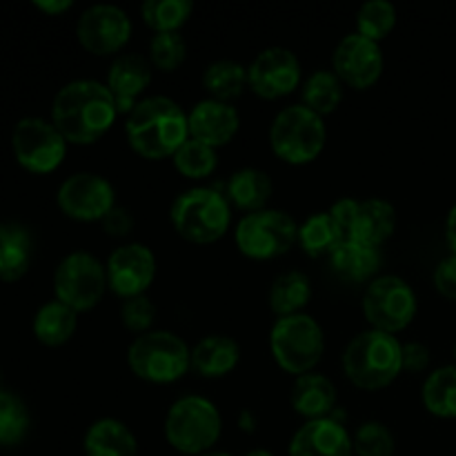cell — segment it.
<instances>
[{
	"instance_id": "836d02e7",
	"label": "cell",
	"mask_w": 456,
	"mask_h": 456,
	"mask_svg": "<svg viewBox=\"0 0 456 456\" xmlns=\"http://www.w3.org/2000/svg\"><path fill=\"white\" fill-rule=\"evenodd\" d=\"M191 12L190 0H147L141 7L142 20L154 34H174L190 20Z\"/></svg>"
},
{
	"instance_id": "d4e9b609",
	"label": "cell",
	"mask_w": 456,
	"mask_h": 456,
	"mask_svg": "<svg viewBox=\"0 0 456 456\" xmlns=\"http://www.w3.org/2000/svg\"><path fill=\"white\" fill-rule=\"evenodd\" d=\"M85 456H138L134 432L118 419H98L85 432Z\"/></svg>"
},
{
	"instance_id": "d590c367",
	"label": "cell",
	"mask_w": 456,
	"mask_h": 456,
	"mask_svg": "<svg viewBox=\"0 0 456 456\" xmlns=\"http://www.w3.org/2000/svg\"><path fill=\"white\" fill-rule=\"evenodd\" d=\"M29 426L31 419L27 405L12 392H0V445L13 448L22 444Z\"/></svg>"
},
{
	"instance_id": "4dcf8cb0",
	"label": "cell",
	"mask_w": 456,
	"mask_h": 456,
	"mask_svg": "<svg viewBox=\"0 0 456 456\" xmlns=\"http://www.w3.org/2000/svg\"><path fill=\"white\" fill-rule=\"evenodd\" d=\"M297 243L301 245L303 252L312 258H323L334 252L338 243H343L341 230L334 223L332 214L330 212H319L312 214L303 221V225L298 227V239Z\"/></svg>"
},
{
	"instance_id": "7bdbcfd3",
	"label": "cell",
	"mask_w": 456,
	"mask_h": 456,
	"mask_svg": "<svg viewBox=\"0 0 456 456\" xmlns=\"http://www.w3.org/2000/svg\"><path fill=\"white\" fill-rule=\"evenodd\" d=\"M430 365V350L423 343H403V372L419 374Z\"/></svg>"
},
{
	"instance_id": "5bb4252c",
	"label": "cell",
	"mask_w": 456,
	"mask_h": 456,
	"mask_svg": "<svg viewBox=\"0 0 456 456\" xmlns=\"http://www.w3.org/2000/svg\"><path fill=\"white\" fill-rule=\"evenodd\" d=\"M76 36L94 56H114L132 38V20L116 4H92L80 13Z\"/></svg>"
},
{
	"instance_id": "5b68a950",
	"label": "cell",
	"mask_w": 456,
	"mask_h": 456,
	"mask_svg": "<svg viewBox=\"0 0 456 456\" xmlns=\"http://www.w3.org/2000/svg\"><path fill=\"white\" fill-rule=\"evenodd\" d=\"M223 432L216 405L205 396L187 395L174 401L165 417V439L176 452L203 456L212 452Z\"/></svg>"
},
{
	"instance_id": "f35d334b",
	"label": "cell",
	"mask_w": 456,
	"mask_h": 456,
	"mask_svg": "<svg viewBox=\"0 0 456 456\" xmlns=\"http://www.w3.org/2000/svg\"><path fill=\"white\" fill-rule=\"evenodd\" d=\"M187 58V43L178 31L174 34H154L150 40V62L154 69L176 71Z\"/></svg>"
},
{
	"instance_id": "484cf974",
	"label": "cell",
	"mask_w": 456,
	"mask_h": 456,
	"mask_svg": "<svg viewBox=\"0 0 456 456\" xmlns=\"http://www.w3.org/2000/svg\"><path fill=\"white\" fill-rule=\"evenodd\" d=\"M330 265L334 274L341 279L365 283V281H372V276L381 267V252L379 248H370L359 240H343L330 254Z\"/></svg>"
},
{
	"instance_id": "44dd1931",
	"label": "cell",
	"mask_w": 456,
	"mask_h": 456,
	"mask_svg": "<svg viewBox=\"0 0 456 456\" xmlns=\"http://www.w3.org/2000/svg\"><path fill=\"white\" fill-rule=\"evenodd\" d=\"M396 230V209L387 200L368 199L356 200L354 221H352L350 239L370 248H381Z\"/></svg>"
},
{
	"instance_id": "c3c4849f",
	"label": "cell",
	"mask_w": 456,
	"mask_h": 456,
	"mask_svg": "<svg viewBox=\"0 0 456 456\" xmlns=\"http://www.w3.org/2000/svg\"><path fill=\"white\" fill-rule=\"evenodd\" d=\"M0 392H3V381H0Z\"/></svg>"
},
{
	"instance_id": "f6af8a7d",
	"label": "cell",
	"mask_w": 456,
	"mask_h": 456,
	"mask_svg": "<svg viewBox=\"0 0 456 456\" xmlns=\"http://www.w3.org/2000/svg\"><path fill=\"white\" fill-rule=\"evenodd\" d=\"M445 239H448L450 249H452V254L456 256V203L454 208L450 209L448 221H445Z\"/></svg>"
},
{
	"instance_id": "8992f818",
	"label": "cell",
	"mask_w": 456,
	"mask_h": 456,
	"mask_svg": "<svg viewBox=\"0 0 456 456\" xmlns=\"http://www.w3.org/2000/svg\"><path fill=\"white\" fill-rule=\"evenodd\" d=\"M169 221L181 239L196 245L216 243L227 234L232 208L225 194L209 187H194L176 196L169 209Z\"/></svg>"
},
{
	"instance_id": "603a6c76",
	"label": "cell",
	"mask_w": 456,
	"mask_h": 456,
	"mask_svg": "<svg viewBox=\"0 0 456 456\" xmlns=\"http://www.w3.org/2000/svg\"><path fill=\"white\" fill-rule=\"evenodd\" d=\"M239 343L225 334H209L191 347V370L203 379H223L239 365Z\"/></svg>"
},
{
	"instance_id": "3957f363",
	"label": "cell",
	"mask_w": 456,
	"mask_h": 456,
	"mask_svg": "<svg viewBox=\"0 0 456 456\" xmlns=\"http://www.w3.org/2000/svg\"><path fill=\"white\" fill-rule=\"evenodd\" d=\"M343 372L359 390H383L403 372V343L392 334L365 330L347 343L343 352Z\"/></svg>"
},
{
	"instance_id": "f546056e",
	"label": "cell",
	"mask_w": 456,
	"mask_h": 456,
	"mask_svg": "<svg viewBox=\"0 0 456 456\" xmlns=\"http://www.w3.org/2000/svg\"><path fill=\"white\" fill-rule=\"evenodd\" d=\"M343 87L346 85L338 80L332 69H319L307 76L301 87V105L319 114L321 118L334 114L343 101Z\"/></svg>"
},
{
	"instance_id": "277c9868",
	"label": "cell",
	"mask_w": 456,
	"mask_h": 456,
	"mask_svg": "<svg viewBox=\"0 0 456 456\" xmlns=\"http://www.w3.org/2000/svg\"><path fill=\"white\" fill-rule=\"evenodd\" d=\"M127 365L134 377L154 386H169L191 370V347L178 334L151 330L132 341Z\"/></svg>"
},
{
	"instance_id": "bcb514c9",
	"label": "cell",
	"mask_w": 456,
	"mask_h": 456,
	"mask_svg": "<svg viewBox=\"0 0 456 456\" xmlns=\"http://www.w3.org/2000/svg\"><path fill=\"white\" fill-rule=\"evenodd\" d=\"M245 456H274L270 452V450H263V448H256V450H249Z\"/></svg>"
},
{
	"instance_id": "30bf717a",
	"label": "cell",
	"mask_w": 456,
	"mask_h": 456,
	"mask_svg": "<svg viewBox=\"0 0 456 456\" xmlns=\"http://www.w3.org/2000/svg\"><path fill=\"white\" fill-rule=\"evenodd\" d=\"M417 294L401 276H377L363 294V316L370 330L396 337L417 316Z\"/></svg>"
},
{
	"instance_id": "9c48e42d",
	"label": "cell",
	"mask_w": 456,
	"mask_h": 456,
	"mask_svg": "<svg viewBox=\"0 0 456 456\" xmlns=\"http://www.w3.org/2000/svg\"><path fill=\"white\" fill-rule=\"evenodd\" d=\"M297 239V221L281 209L245 214L234 232L239 252L252 261H272V258L283 256L294 248Z\"/></svg>"
},
{
	"instance_id": "8fae6325",
	"label": "cell",
	"mask_w": 456,
	"mask_h": 456,
	"mask_svg": "<svg viewBox=\"0 0 456 456\" xmlns=\"http://www.w3.org/2000/svg\"><path fill=\"white\" fill-rule=\"evenodd\" d=\"M107 289L105 265L89 252H71L53 272L56 301L74 312H89L101 303Z\"/></svg>"
},
{
	"instance_id": "8d00e7d4",
	"label": "cell",
	"mask_w": 456,
	"mask_h": 456,
	"mask_svg": "<svg viewBox=\"0 0 456 456\" xmlns=\"http://www.w3.org/2000/svg\"><path fill=\"white\" fill-rule=\"evenodd\" d=\"M396 25V7L387 0H370L356 13V34L372 43H381Z\"/></svg>"
},
{
	"instance_id": "2e32d148",
	"label": "cell",
	"mask_w": 456,
	"mask_h": 456,
	"mask_svg": "<svg viewBox=\"0 0 456 456\" xmlns=\"http://www.w3.org/2000/svg\"><path fill=\"white\" fill-rule=\"evenodd\" d=\"M107 288L123 301L142 297L156 279V256L147 245L127 243L107 258Z\"/></svg>"
},
{
	"instance_id": "b9f144b4",
	"label": "cell",
	"mask_w": 456,
	"mask_h": 456,
	"mask_svg": "<svg viewBox=\"0 0 456 456\" xmlns=\"http://www.w3.org/2000/svg\"><path fill=\"white\" fill-rule=\"evenodd\" d=\"M102 230H105L107 236H114V239H125V236L132 234L134 230V216L129 214V209L118 208L116 205L110 214L101 221Z\"/></svg>"
},
{
	"instance_id": "f1b7e54d",
	"label": "cell",
	"mask_w": 456,
	"mask_h": 456,
	"mask_svg": "<svg viewBox=\"0 0 456 456\" xmlns=\"http://www.w3.org/2000/svg\"><path fill=\"white\" fill-rule=\"evenodd\" d=\"M312 301V283L303 272H283L270 288V307L279 319L303 314Z\"/></svg>"
},
{
	"instance_id": "ab89813d",
	"label": "cell",
	"mask_w": 456,
	"mask_h": 456,
	"mask_svg": "<svg viewBox=\"0 0 456 456\" xmlns=\"http://www.w3.org/2000/svg\"><path fill=\"white\" fill-rule=\"evenodd\" d=\"M154 319L156 307L147 294L127 298V301H123V305H120V321H123L125 328H127L129 332L136 334V337L151 332Z\"/></svg>"
},
{
	"instance_id": "7402d4cb",
	"label": "cell",
	"mask_w": 456,
	"mask_h": 456,
	"mask_svg": "<svg viewBox=\"0 0 456 456\" xmlns=\"http://www.w3.org/2000/svg\"><path fill=\"white\" fill-rule=\"evenodd\" d=\"M337 405V387L325 374L307 372L297 377L292 386V408L307 421L330 419Z\"/></svg>"
},
{
	"instance_id": "9a60e30c",
	"label": "cell",
	"mask_w": 456,
	"mask_h": 456,
	"mask_svg": "<svg viewBox=\"0 0 456 456\" xmlns=\"http://www.w3.org/2000/svg\"><path fill=\"white\" fill-rule=\"evenodd\" d=\"M301 61L292 49L267 47L248 67V87L265 101L289 96L301 85Z\"/></svg>"
},
{
	"instance_id": "52a82bcc",
	"label": "cell",
	"mask_w": 456,
	"mask_h": 456,
	"mask_svg": "<svg viewBox=\"0 0 456 456\" xmlns=\"http://www.w3.org/2000/svg\"><path fill=\"white\" fill-rule=\"evenodd\" d=\"M328 129L323 118L305 105H289L276 114L270 127V145L276 159L288 165H310L323 151Z\"/></svg>"
},
{
	"instance_id": "7c38bea8",
	"label": "cell",
	"mask_w": 456,
	"mask_h": 456,
	"mask_svg": "<svg viewBox=\"0 0 456 456\" xmlns=\"http://www.w3.org/2000/svg\"><path fill=\"white\" fill-rule=\"evenodd\" d=\"M13 156L31 174H52L67 156V141L52 120L27 116L18 120L12 134Z\"/></svg>"
},
{
	"instance_id": "681fc988",
	"label": "cell",
	"mask_w": 456,
	"mask_h": 456,
	"mask_svg": "<svg viewBox=\"0 0 456 456\" xmlns=\"http://www.w3.org/2000/svg\"><path fill=\"white\" fill-rule=\"evenodd\" d=\"M454 359H456V343H454Z\"/></svg>"
},
{
	"instance_id": "4316f807",
	"label": "cell",
	"mask_w": 456,
	"mask_h": 456,
	"mask_svg": "<svg viewBox=\"0 0 456 456\" xmlns=\"http://www.w3.org/2000/svg\"><path fill=\"white\" fill-rule=\"evenodd\" d=\"M272 178L256 167H243L234 172L227 181L225 199L240 212H261L265 209L267 200L272 199Z\"/></svg>"
},
{
	"instance_id": "83f0119b",
	"label": "cell",
	"mask_w": 456,
	"mask_h": 456,
	"mask_svg": "<svg viewBox=\"0 0 456 456\" xmlns=\"http://www.w3.org/2000/svg\"><path fill=\"white\" fill-rule=\"evenodd\" d=\"M76 328H78V312L56 298L45 303L34 316V337L47 347L65 346L74 337Z\"/></svg>"
},
{
	"instance_id": "6da1fadb",
	"label": "cell",
	"mask_w": 456,
	"mask_h": 456,
	"mask_svg": "<svg viewBox=\"0 0 456 456\" xmlns=\"http://www.w3.org/2000/svg\"><path fill=\"white\" fill-rule=\"evenodd\" d=\"M118 118V107L107 85L98 80H71L58 89L52 102V123L67 142L94 145Z\"/></svg>"
},
{
	"instance_id": "1f68e13d",
	"label": "cell",
	"mask_w": 456,
	"mask_h": 456,
	"mask_svg": "<svg viewBox=\"0 0 456 456\" xmlns=\"http://www.w3.org/2000/svg\"><path fill=\"white\" fill-rule=\"evenodd\" d=\"M203 87L209 98L221 102H232L248 87V69L236 61H214L203 74Z\"/></svg>"
},
{
	"instance_id": "7a4b0ae2",
	"label": "cell",
	"mask_w": 456,
	"mask_h": 456,
	"mask_svg": "<svg viewBox=\"0 0 456 456\" xmlns=\"http://www.w3.org/2000/svg\"><path fill=\"white\" fill-rule=\"evenodd\" d=\"M125 136L141 159H172L190 138L187 114L167 96L142 98L125 118Z\"/></svg>"
},
{
	"instance_id": "7dc6e473",
	"label": "cell",
	"mask_w": 456,
	"mask_h": 456,
	"mask_svg": "<svg viewBox=\"0 0 456 456\" xmlns=\"http://www.w3.org/2000/svg\"><path fill=\"white\" fill-rule=\"evenodd\" d=\"M203 456H232V454L221 452V450H212V452H208V454H203Z\"/></svg>"
},
{
	"instance_id": "d6a6232c",
	"label": "cell",
	"mask_w": 456,
	"mask_h": 456,
	"mask_svg": "<svg viewBox=\"0 0 456 456\" xmlns=\"http://www.w3.org/2000/svg\"><path fill=\"white\" fill-rule=\"evenodd\" d=\"M423 405L439 419H456V365L435 370L421 390Z\"/></svg>"
},
{
	"instance_id": "cb8c5ba5",
	"label": "cell",
	"mask_w": 456,
	"mask_h": 456,
	"mask_svg": "<svg viewBox=\"0 0 456 456\" xmlns=\"http://www.w3.org/2000/svg\"><path fill=\"white\" fill-rule=\"evenodd\" d=\"M34 258V239L18 223H0V281L16 283L29 272Z\"/></svg>"
},
{
	"instance_id": "e575fe53",
	"label": "cell",
	"mask_w": 456,
	"mask_h": 456,
	"mask_svg": "<svg viewBox=\"0 0 456 456\" xmlns=\"http://www.w3.org/2000/svg\"><path fill=\"white\" fill-rule=\"evenodd\" d=\"M172 163L176 172L183 174L185 178L203 181V178L212 176V172L216 169L218 156L214 147L205 145V142L196 141V138H187L181 145V150L172 156Z\"/></svg>"
},
{
	"instance_id": "74e56055",
	"label": "cell",
	"mask_w": 456,
	"mask_h": 456,
	"mask_svg": "<svg viewBox=\"0 0 456 456\" xmlns=\"http://www.w3.org/2000/svg\"><path fill=\"white\" fill-rule=\"evenodd\" d=\"M356 456H395L396 441L390 428L381 421L361 423L352 436Z\"/></svg>"
},
{
	"instance_id": "d6986e66",
	"label": "cell",
	"mask_w": 456,
	"mask_h": 456,
	"mask_svg": "<svg viewBox=\"0 0 456 456\" xmlns=\"http://www.w3.org/2000/svg\"><path fill=\"white\" fill-rule=\"evenodd\" d=\"M151 62L138 53H123L114 58L105 85L118 107V114L127 116L142 101V94L151 85Z\"/></svg>"
},
{
	"instance_id": "e0dca14e",
	"label": "cell",
	"mask_w": 456,
	"mask_h": 456,
	"mask_svg": "<svg viewBox=\"0 0 456 456\" xmlns=\"http://www.w3.org/2000/svg\"><path fill=\"white\" fill-rule=\"evenodd\" d=\"M332 71L352 89H370L383 74V52L379 43L361 34H347L332 53Z\"/></svg>"
},
{
	"instance_id": "ffe728a7",
	"label": "cell",
	"mask_w": 456,
	"mask_h": 456,
	"mask_svg": "<svg viewBox=\"0 0 456 456\" xmlns=\"http://www.w3.org/2000/svg\"><path fill=\"white\" fill-rule=\"evenodd\" d=\"M187 127H190V138L218 150L232 142V138L239 134L240 116L230 102L205 98L187 114Z\"/></svg>"
},
{
	"instance_id": "ac0fdd59",
	"label": "cell",
	"mask_w": 456,
	"mask_h": 456,
	"mask_svg": "<svg viewBox=\"0 0 456 456\" xmlns=\"http://www.w3.org/2000/svg\"><path fill=\"white\" fill-rule=\"evenodd\" d=\"M288 456H354V444L337 419H316L294 432Z\"/></svg>"
},
{
	"instance_id": "60d3db41",
	"label": "cell",
	"mask_w": 456,
	"mask_h": 456,
	"mask_svg": "<svg viewBox=\"0 0 456 456\" xmlns=\"http://www.w3.org/2000/svg\"><path fill=\"white\" fill-rule=\"evenodd\" d=\"M435 288L444 298L456 301V256L450 254L448 258L436 265L435 270Z\"/></svg>"
},
{
	"instance_id": "4fadbf2b",
	"label": "cell",
	"mask_w": 456,
	"mask_h": 456,
	"mask_svg": "<svg viewBox=\"0 0 456 456\" xmlns=\"http://www.w3.org/2000/svg\"><path fill=\"white\" fill-rule=\"evenodd\" d=\"M58 208L71 221L101 223L116 208V194L105 176L80 172L58 187Z\"/></svg>"
},
{
	"instance_id": "ee69618b",
	"label": "cell",
	"mask_w": 456,
	"mask_h": 456,
	"mask_svg": "<svg viewBox=\"0 0 456 456\" xmlns=\"http://www.w3.org/2000/svg\"><path fill=\"white\" fill-rule=\"evenodd\" d=\"M36 9H40L43 13H47V16H61V13L69 12L71 9V0H36L34 3Z\"/></svg>"
},
{
	"instance_id": "ba28073f",
	"label": "cell",
	"mask_w": 456,
	"mask_h": 456,
	"mask_svg": "<svg viewBox=\"0 0 456 456\" xmlns=\"http://www.w3.org/2000/svg\"><path fill=\"white\" fill-rule=\"evenodd\" d=\"M270 352L283 372L303 377L314 372L325 352V334L310 314H294L272 325Z\"/></svg>"
}]
</instances>
